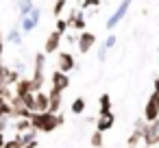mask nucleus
Wrapping results in <instances>:
<instances>
[{
	"instance_id": "1a4fd4ad",
	"label": "nucleus",
	"mask_w": 159,
	"mask_h": 148,
	"mask_svg": "<svg viewBox=\"0 0 159 148\" xmlns=\"http://www.w3.org/2000/svg\"><path fill=\"white\" fill-rule=\"evenodd\" d=\"M61 33H57V31H52L48 37H46V42H44V55H55L57 50H59V46H61Z\"/></svg>"
},
{
	"instance_id": "20e7f679",
	"label": "nucleus",
	"mask_w": 159,
	"mask_h": 148,
	"mask_svg": "<svg viewBox=\"0 0 159 148\" xmlns=\"http://www.w3.org/2000/svg\"><path fill=\"white\" fill-rule=\"evenodd\" d=\"M57 55V70L59 72H72V70H76L79 68V63L74 61V55L72 52H68V50H57L55 52Z\"/></svg>"
},
{
	"instance_id": "c85d7f7f",
	"label": "nucleus",
	"mask_w": 159,
	"mask_h": 148,
	"mask_svg": "<svg viewBox=\"0 0 159 148\" xmlns=\"http://www.w3.org/2000/svg\"><path fill=\"white\" fill-rule=\"evenodd\" d=\"M2 148H22V146L18 141V137H13V139H5V146Z\"/></svg>"
},
{
	"instance_id": "7c9ffc66",
	"label": "nucleus",
	"mask_w": 159,
	"mask_h": 148,
	"mask_svg": "<svg viewBox=\"0 0 159 148\" xmlns=\"http://www.w3.org/2000/svg\"><path fill=\"white\" fill-rule=\"evenodd\" d=\"M144 126H146L144 118H137V120H135V124H133V131H144Z\"/></svg>"
},
{
	"instance_id": "f03ea898",
	"label": "nucleus",
	"mask_w": 159,
	"mask_h": 148,
	"mask_svg": "<svg viewBox=\"0 0 159 148\" xmlns=\"http://www.w3.org/2000/svg\"><path fill=\"white\" fill-rule=\"evenodd\" d=\"M142 146H150V148L159 146V120L146 122V126L142 131Z\"/></svg>"
},
{
	"instance_id": "5701e85b",
	"label": "nucleus",
	"mask_w": 159,
	"mask_h": 148,
	"mask_svg": "<svg viewBox=\"0 0 159 148\" xmlns=\"http://www.w3.org/2000/svg\"><path fill=\"white\" fill-rule=\"evenodd\" d=\"M68 7V0H57L55 2V7H52V13H55V18H61V13H63V9Z\"/></svg>"
},
{
	"instance_id": "0eeeda50",
	"label": "nucleus",
	"mask_w": 159,
	"mask_h": 148,
	"mask_svg": "<svg viewBox=\"0 0 159 148\" xmlns=\"http://www.w3.org/2000/svg\"><path fill=\"white\" fill-rule=\"evenodd\" d=\"M94 44H96V35L89 33V31H81L79 37H76V44H74V46L79 48L81 55H87V52L94 48Z\"/></svg>"
},
{
	"instance_id": "b1692460",
	"label": "nucleus",
	"mask_w": 159,
	"mask_h": 148,
	"mask_svg": "<svg viewBox=\"0 0 159 148\" xmlns=\"http://www.w3.org/2000/svg\"><path fill=\"white\" fill-rule=\"evenodd\" d=\"M61 37H66V42H68V44H76V37H79V33H76V31H72V29H68V31H66Z\"/></svg>"
},
{
	"instance_id": "4468645a",
	"label": "nucleus",
	"mask_w": 159,
	"mask_h": 148,
	"mask_svg": "<svg viewBox=\"0 0 159 148\" xmlns=\"http://www.w3.org/2000/svg\"><path fill=\"white\" fill-rule=\"evenodd\" d=\"M37 111H48V94L46 92H35V113Z\"/></svg>"
},
{
	"instance_id": "473e14b6",
	"label": "nucleus",
	"mask_w": 159,
	"mask_h": 148,
	"mask_svg": "<svg viewBox=\"0 0 159 148\" xmlns=\"http://www.w3.org/2000/svg\"><path fill=\"white\" fill-rule=\"evenodd\" d=\"M152 92H159V76H155L152 81Z\"/></svg>"
},
{
	"instance_id": "a211bd4d",
	"label": "nucleus",
	"mask_w": 159,
	"mask_h": 148,
	"mask_svg": "<svg viewBox=\"0 0 159 148\" xmlns=\"http://www.w3.org/2000/svg\"><path fill=\"white\" fill-rule=\"evenodd\" d=\"M20 100H22V105H24V107H26L31 113H35V92H29V94H24Z\"/></svg>"
},
{
	"instance_id": "c756f323",
	"label": "nucleus",
	"mask_w": 159,
	"mask_h": 148,
	"mask_svg": "<svg viewBox=\"0 0 159 148\" xmlns=\"http://www.w3.org/2000/svg\"><path fill=\"white\" fill-rule=\"evenodd\" d=\"M100 0H83L81 2V9H89V7H98Z\"/></svg>"
},
{
	"instance_id": "4be33fe9",
	"label": "nucleus",
	"mask_w": 159,
	"mask_h": 148,
	"mask_svg": "<svg viewBox=\"0 0 159 148\" xmlns=\"http://www.w3.org/2000/svg\"><path fill=\"white\" fill-rule=\"evenodd\" d=\"M33 7H35V0H20V18L26 16Z\"/></svg>"
},
{
	"instance_id": "6e6552de",
	"label": "nucleus",
	"mask_w": 159,
	"mask_h": 148,
	"mask_svg": "<svg viewBox=\"0 0 159 148\" xmlns=\"http://www.w3.org/2000/svg\"><path fill=\"white\" fill-rule=\"evenodd\" d=\"M131 2H133V0H120V7L111 13V18L107 20V29L111 31V29H116L118 24H120V20L126 16V11H129V7H131Z\"/></svg>"
},
{
	"instance_id": "2f4dec72",
	"label": "nucleus",
	"mask_w": 159,
	"mask_h": 148,
	"mask_svg": "<svg viewBox=\"0 0 159 148\" xmlns=\"http://www.w3.org/2000/svg\"><path fill=\"white\" fill-rule=\"evenodd\" d=\"M107 59V48H100L98 50V61H105Z\"/></svg>"
},
{
	"instance_id": "f3484780",
	"label": "nucleus",
	"mask_w": 159,
	"mask_h": 148,
	"mask_svg": "<svg viewBox=\"0 0 159 148\" xmlns=\"http://www.w3.org/2000/svg\"><path fill=\"white\" fill-rule=\"evenodd\" d=\"M126 146H129V148H139V146H142V131H133V133L126 137Z\"/></svg>"
},
{
	"instance_id": "c9c22d12",
	"label": "nucleus",
	"mask_w": 159,
	"mask_h": 148,
	"mask_svg": "<svg viewBox=\"0 0 159 148\" xmlns=\"http://www.w3.org/2000/svg\"><path fill=\"white\" fill-rule=\"evenodd\" d=\"M139 148H150V146H139Z\"/></svg>"
},
{
	"instance_id": "f257e3e1",
	"label": "nucleus",
	"mask_w": 159,
	"mask_h": 148,
	"mask_svg": "<svg viewBox=\"0 0 159 148\" xmlns=\"http://www.w3.org/2000/svg\"><path fill=\"white\" fill-rule=\"evenodd\" d=\"M29 120H31L33 131H37V133H52L55 128H59V126L66 122L63 113H50V111H37V113H31Z\"/></svg>"
},
{
	"instance_id": "412c9836",
	"label": "nucleus",
	"mask_w": 159,
	"mask_h": 148,
	"mask_svg": "<svg viewBox=\"0 0 159 148\" xmlns=\"http://www.w3.org/2000/svg\"><path fill=\"white\" fill-rule=\"evenodd\" d=\"M89 144H92V148H100V146L105 144V139H102V133H100V131H94V133H92V139H89Z\"/></svg>"
},
{
	"instance_id": "423d86ee",
	"label": "nucleus",
	"mask_w": 159,
	"mask_h": 148,
	"mask_svg": "<svg viewBox=\"0 0 159 148\" xmlns=\"http://www.w3.org/2000/svg\"><path fill=\"white\" fill-rule=\"evenodd\" d=\"M68 29H72V31H76V33H81V31H85V24H87V20H85V13H83V9H70V13H68Z\"/></svg>"
},
{
	"instance_id": "39448f33",
	"label": "nucleus",
	"mask_w": 159,
	"mask_h": 148,
	"mask_svg": "<svg viewBox=\"0 0 159 148\" xmlns=\"http://www.w3.org/2000/svg\"><path fill=\"white\" fill-rule=\"evenodd\" d=\"M152 120H159V92H152L144 107V122H152Z\"/></svg>"
},
{
	"instance_id": "9b49d317",
	"label": "nucleus",
	"mask_w": 159,
	"mask_h": 148,
	"mask_svg": "<svg viewBox=\"0 0 159 148\" xmlns=\"http://www.w3.org/2000/svg\"><path fill=\"white\" fill-rule=\"evenodd\" d=\"M61 94H63V92L50 87V92H48V111H50V113H59L61 102H63V96H61Z\"/></svg>"
},
{
	"instance_id": "393cba45",
	"label": "nucleus",
	"mask_w": 159,
	"mask_h": 148,
	"mask_svg": "<svg viewBox=\"0 0 159 148\" xmlns=\"http://www.w3.org/2000/svg\"><path fill=\"white\" fill-rule=\"evenodd\" d=\"M11 113V107H9V100H5L0 96V115H9Z\"/></svg>"
},
{
	"instance_id": "bb28decb",
	"label": "nucleus",
	"mask_w": 159,
	"mask_h": 148,
	"mask_svg": "<svg viewBox=\"0 0 159 148\" xmlns=\"http://www.w3.org/2000/svg\"><path fill=\"white\" fill-rule=\"evenodd\" d=\"M9 124H11V118L9 115H0V133H5L9 128Z\"/></svg>"
},
{
	"instance_id": "6ab92c4d",
	"label": "nucleus",
	"mask_w": 159,
	"mask_h": 148,
	"mask_svg": "<svg viewBox=\"0 0 159 148\" xmlns=\"http://www.w3.org/2000/svg\"><path fill=\"white\" fill-rule=\"evenodd\" d=\"M70 111H72L74 115H81V113L85 111V98H74L72 105H70Z\"/></svg>"
},
{
	"instance_id": "cd10ccee",
	"label": "nucleus",
	"mask_w": 159,
	"mask_h": 148,
	"mask_svg": "<svg viewBox=\"0 0 159 148\" xmlns=\"http://www.w3.org/2000/svg\"><path fill=\"white\" fill-rule=\"evenodd\" d=\"M116 42H118V37H116V35H109V37L105 39V46H102V48H107V50H111V48L116 46Z\"/></svg>"
},
{
	"instance_id": "aec40b11",
	"label": "nucleus",
	"mask_w": 159,
	"mask_h": 148,
	"mask_svg": "<svg viewBox=\"0 0 159 148\" xmlns=\"http://www.w3.org/2000/svg\"><path fill=\"white\" fill-rule=\"evenodd\" d=\"M7 42H11V44H22V31H20L18 26L11 29L9 35H7Z\"/></svg>"
},
{
	"instance_id": "a878e982",
	"label": "nucleus",
	"mask_w": 159,
	"mask_h": 148,
	"mask_svg": "<svg viewBox=\"0 0 159 148\" xmlns=\"http://www.w3.org/2000/svg\"><path fill=\"white\" fill-rule=\"evenodd\" d=\"M55 31L63 35V33L68 31V20H66V18H57V29H55Z\"/></svg>"
},
{
	"instance_id": "f8f14e48",
	"label": "nucleus",
	"mask_w": 159,
	"mask_h": 148,
	"mask_svg": "<svg viewBox=\"0 0 159 148\" xmlns=\"http://www.w3.org/2000/svg\"><path fill=\"white\" fill-rule=\"evenodd\" d=\"M11 92H13V96H18V98H22L24 94H29V92H33V85H31V78H18L16 83H13V87H11Z\"/></svg>"
},
{
	"instance_id": "dca6fc26",
	"label": "nucleus",
	"mask_w": 159,
	"mask_h": 148,
	"mask_svg": "<svg viewBox=\"0 0 159 148\" xmlns=\"http://www.w3.org/2000/svg\"><path fill=\"white\" fill-rule=\"evenodd\" d=\"M98 105H100V115H105V113H111V96H109V94H100V98H98Z\"/></svg>"
},
{
	"instance_id": "ddd939ff",
	"label": "nucleus",
	"mask_w": 159,
	"mask_h": 148,
	"mask_svg": "<svg viewBox=\"0 0 159 148\" xmlns=\"http://www.w3.org/2000/svg\"><path fill=\"white\" fill-rule=\"evenodd\" d=\"M113 122H116V115H113V113H105V115H100V118L96 120V131H100V133L111 131V128H113Z\"/></svg>"
},
{
	"instance_id": "72a5a7b5",
	"label": "nucleus",
	"mask_w": 159,
	"mask_h": 148,
	"mask_svg": "<svg viewBox=\"0 0 159 148\" xmlns=\"http://www.w3.org/2000/svg\"><path fill=\"white\" fill-rule=\"evenodd\" d=\"M2 46H5V42H2V31H0V59H2Z\"/></svg>"
},
{
	"instance_id": "9d476101",
	"label": "nucleus",
	"mask_w": 159,
	"mask_h": 148,
	"mask_svg": "<svg viewBox=\"0 0 159 148\" xmlns=\"http://www.w3.org/2000/svg\"><path fill=\"white\" fill-rule=\"evenodd\" d=\"M50 83H52V87H55V89H59V92H66V89L70 87V76H68L66 72H59V70H55V72L50 74Z\"/></svg>"
},
{
	"instance_id": "2eb2a0df",
	"label": "nucleus",
	"mask_w": 159,
	"mask_h": 148,
	"mask_svg": "<svg viewBox=\"0 0 159 148\" xmlns=\"http://www.w3.org/2000/svg\"><path fill=\"white\" fill-rule=\"evenodd\" d=\"M11 126L16 128V133L20 135V133H29V131H33V126H31V120L29 118H18V120H13L11 122Z\"/></svg>"
},
{
	"instance_id": "f704fd0d",
	"label": "nucleus",
	"mask_w": 159,
	"mask_h": 148,
	"mask_svg": "<svg viewBox=\"0 0 159 148\" xmlns=\"http://www.w3.org/2000/svg\"><path fill=\"white\" fill-rule=\"evenodd\" d=\"M5 146V133H0V148Z\"/></svg>"
},
{
	"instance_id": "4c0bfd02",
	"label": "nucleus",
	"mask_w": 159,
	"mask_h": 148,
	"mask_svg": "<svg viewBox=\"0 0 159 148\" xmlns=\"http://www.w3.org/2000/svg\"><path fill=\"white\" fill-rule=\"evenodd\" d=\"M68 2H70V0H68Z\"/></svg>"
},
{
	"instance_id": "e433bc0d",
	"label": "nucleus",
	"mask_w": 159,
	"mask_h": 148,
	"mask_svg": "<svg viewBox=\"0 0 159 148\" xmlns=\"http://www.w3.org/2000/svg\"><path fill=\"white\" fill-rule=\"evenodd\" d=\"M0 68H2V59H0Z\"/></svg>"
},
{
	"instance_id": "7ed1b4c3",
	"label": "nucleus",
	"mask_w": 159,
	"mask_h": 148,
	"mask_svg": "<svg viewBox=\"0 0 159 148\" xmlns=\"http://www.w3.org/2000/svg\"><path fill=\"white\" fill-rule=\"evenodd\" d=\"M39 20H42V9H39V7H33L26 16L20 18V26H18V29H20L22 33H31V31L37 29Z\"/></svg>"
}]
</instances>
